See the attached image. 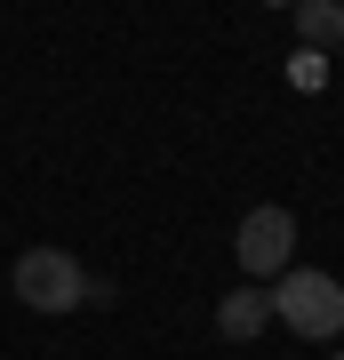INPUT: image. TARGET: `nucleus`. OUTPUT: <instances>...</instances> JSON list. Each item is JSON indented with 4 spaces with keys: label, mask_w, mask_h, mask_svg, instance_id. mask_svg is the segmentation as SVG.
Listing matches in <instances>:
<instances>
[{
    "label": "nucleus",
    "mask_w": 344,
    "mask_h": 360,
    "mask_svg": "<svg viewBox=\"0 0 344 360\" xmlns=\"http://www.w3.org/2000/svg\"><path fill=\"white\" fill-rule=\"evenodd\" d=\"M265 321H272V296H265V281H248V288H232L224 304H217V328L232 336V345H248V336L265 328Z\"/></svg>",
    "instance_id": "obj_4"
},
{
    "label": "nucleus",
    "mask_w": 344,
    "mask_h": 360,
    "mask_svg": "<svg viewBox=\"0 0 344 360\" xmlns=\"http://www.w3.org/2000/svg\"><path fill=\"white\" fill-rule=\"evenodd\" d=\"M232 257H241L248 281H281L288 257H296V217L288 208H248L241 232H232Z\"/></svg>",
    "instance_id": "obj_3"
},
{
    "label": "nucleus",
    "mask_w": 344,
    "mask_h": 360,
    "mask_svg": "<svg viewBox=\"0 0 344 360\" xmlns=\"http://www.w3.org/2000/svg\"><path fill=\"white\" fill-rule=\"evenodd\" d=\"M336 360H344V352H336Z\"/></svg>",
    "instance_id": "obj_7"
},
{
    "label": "nucleus",
    "mask_w": 344,
    "mask_h": 360,
    "mask_svg": "<svg viewBox=\"0 0 344 360\" xmlns=\"http://www.w3.org/2000/svg\"><path fill=\"white\" fill-rule=\"evenodd\" d=\"M8 288H16L25 312H72L80 296H89V281H80V264L64 257V248H25L16 272H8Z\"/></svg>",
    "instance_id": "obj_2"
},
{
    "label": "nucleus",
    "mask_w": 344,
    "mask_h": 360,
    "mask_svg": "<svg viewBox=\"0 0 344 360\" xmlns=\"http://www.w3.org/2000/svg\"><path fill=\"white\" fill-rule=\"evenodd\" d=\"M296 32H305V49H336L344 40V8L336 0H296Z\"/></svg>",
    "instance_id": "obj_5"
},
{
    "label": "nucleus",
    "mask_w": 344,
    "mask_h": 360,
    "mask_svg": "<svg viewBox=\"0 0 344 360\" xmlns=\"http://www.w3.org/2000/svg\"><path fill=\"white\" fill-rule=\"evenodd\" d=\"M265 296H272V312H281L296 336H312V345L344 328V288L329 281V272H312V264H288L281 288H265Z\"/></svg>",
    "instance_id": "obj_1"
},
{
    "label": "nucleus",
    "mask_w": 344,
    "mask_h": 360,
    "mask_svg": "<svg viewBox=\"0 0 344 360\" xmlns=\"http://www.w3.org/2000/svg\"><path fill=\"white\" fill-rule=\"evenodd\" d=\"M265 8H296V0H265Z\"/></svg>",
    "instance_id": "obj_6"
}]
</instances>
